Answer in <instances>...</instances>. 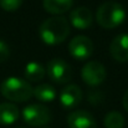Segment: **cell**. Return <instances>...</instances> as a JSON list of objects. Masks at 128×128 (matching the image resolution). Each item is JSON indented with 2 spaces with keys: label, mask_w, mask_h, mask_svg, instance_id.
<instances>
[{
  "label": "cell",
  "mask_w": 128,
  "mask_h": 128,
  "mask_svg": "<svg viewBox=\"0 0 128 128\" xmlns=\"http://www.w3.org/2000/svg\"><path fill=\"white\" fill-rule=\"evenodd\" d=\"M47 76L57 84H67L72 78V67L62 58H52L47 64Z\"/></svg>",
  "instance_id": "obj_5"
},
{
  "label": "cell",
  "mask_w": 128,
  "mask_h": 128,
  "mask_svg": "<svg viewBox=\"0 0 128 128\" xmlns=\"http://www.w3.org/2000/svg\"><path fill=\"white\" fill-rule=\"evenodd\" d=\"M45 128H47V127H45Z\"/></svg>",
  "instance_id": "obj_21"
},
{
  "label": "cell",
  "mask_w": 128,
  "mask_h": 128,
  "mask_svg": "<svg viewBox=\"0 0 128 128\" xmlns=\"http://www.w3.org/2000/svg\"><path fill=\"white\" fill-rule=\"evenodd\" d=\"M103 124L106 128H123L124 117L117 111H111L110 113L106 114Z\"/></svg>",
  "instance_id": "obj_16"
},
{
  "label": "cell",
  "mask_w": 128,
  "mask_h": 128,
  "mask_svg": "<svg viewBox=\"0 0 128 128\" xmlns=\"http://www.w3.org/2000/svg\"><path fill=\"white\" fill-rule=\"evenodd\" d=\"M92 20H93L92 12L86 6H80V8L72 10L70 14L71 24L80 30H85L87 28H90L92 25Z\"/></svg>",
  "instance_id": "obj_11"
},
{
  "label": "cell",
  "mask_w": 128,
  "mask_h": 128,
  "mask_svg": "<svg viewBox=\"0 0 128 128\" xmlns=\"http://www.w3.org/2000/svg\"><path fill=\"white\" fill-rule=\"evenodd\" d=\"M70 54L77 60H87L93 52V44L90 38L85 35H78L74 38L68 44Z\"/></svg>",
  "instance_id": "obj_7"
},
{
  "label": "cell",
  "mask_w": 128,
  "mask_h": 128,
  "mask_svg": "<svg viewBox=\"0 0 128 128\" xmlns=\"http://www.w3.org/2000/svg\"><path fill=\"white\" fill-rule=\"evenodd\" d=\"M127 18L126 9L117 1L103 2L96 14L97 22L104 29H114L124 22Z\"/></svg>",
  "instance_id": "obj_2"
},
{
  "label": "cell",
  "mask_w": 128,
  "mask_h": 128,
  "mask_svg": "<svg viewBox=\"0 0 128 128\" xmlns=\"http://www.w3.org/2000/svg\"><path fill=\"white\" fill-rule=\"evenodd\" d=\"M46 74V70L42 65H40L39 62L31 61L25 66V77L28 81L30 82H39L44 78Z\"/></svg>",
  "instance_id": "obj_15"
},
{
  "label": "cell",
  "mask_w": 128,
  "mask_h": 128,
  "mask_svg": "<svg viewBox=\"0 0 128 128\" xmlns=\"http://www.w3.org/2000/svg\"><path fill=\"white\" fill-rule=\"evenodd\" d=\"M82 90L77 85H67L60 92L58 100L65 108H75L82 101Z\"/></svg>",
  "instance_id": "obj_8"
},
{
  "label": "cell",
  "mask_w": 128,
  "mask_h": 128,
  "mask_svg": "<svg viewBox=\"0 0 128 128\" xmlns=\"http://www.w3.org/2000/svg\"><path fill=\"white\" fill-rule=\"evenodd\" d=\"M70 34V25L64 16H52L46 19L39 29V35L46 45H58L64 42Z\"/></svg>",
  "instance_id": "obj_1"
},
{
  "label": "cell",
  "mask_w": 128,
  "mask_h": 128,
  "mask_svg": "<svg viewBox=\"0 0 128 128\" xmlns=\"http://www.w3.org/2000/svg\"><path fill=\"white\" fill-rule=\"evenodd\" d=\"M19 120V110L14 103H0V124L9 126Z\"/></svg>",
  "instance_id": "obj_12"
},
{
  "label": "cell",
  "mask_w": 128,
  "mask_h": 128,
  "mask_svg": "<svg viewBox=\"0 0 128 128\" xmlns=\"http://www.w3.org/2000/svg\"><path fill=\"white\" fill-rule=\"evenodd\" d=\"M10 56V47L4 40H0V64L6 61Z\"/></svg>",
  "instance_id": "obj_18"
},
{
  "label": "cell",
  "mask_w": 128,
  "mask_h": 128,
  "mask_svg": "<svg viewBox=\"0 0 128 128\" xmlns=\"http://www.w3.org/2000/svg\"><path fill=\"white\" fill-rule=\"evenodd\" d=\"M22 118L29 126L42 127L51 121V112L41 103H32L22 110Z\"/></svg>",
  "instance_id": "obj_4"
},
{
  "label": "cell",
  "mask_w": 128,
  "mask_h": 128,
  "mask_svg": "<svg viewBox=\"0 0 128 128\" xmlns=\"http://www.w3.org/2000/svg\"><path fill=\"white\" fill-rule=\"evenodd\" d=\"M110 52L112 57L118 62L128 61V34L117 35L110 45Z\"/></svg>",
  "instance_id": "obj_9"
},
{
  "label": "cell",
  "mask_w": 128,
  "mask_h": 128,
  "mask_svg": "<svg viewBox=\"0 0 128 128\" xmlns=\"http://www.w3.org/2000/svg\"><path fill=\"white\" fill-rule=\"evenodd\" d=\"M34 97L40 102H52L56 100V90L48 84H41L34 88Z\"/></svg>",
  "instance_id": "obj_14"
},
{
  "label": "cell",
  "mask_w": 128,
  "mask_h": 128,
  "mask_svg": "<svg viewBox=\"0 0 128 128\" xmlns=\"http://www.w3.org/2000/svg\"><path fill=\"white\" fill-rule=\"evenodd\" d=\"M1 94L12 102H24L34 96V88L31 85L19 77H8L0 85Z\"/></svg>",
  "instance_id": "obj_3"
},
{
  "label": "cell",
  "mask_w": 128,
  "mask_h": 128,
  "mask_svg": "<svg viewBox=\"0 0 128 128\" xmlns=\"http://www.w3.org/2000/svg\"><path fill=\"white\" fill-rule=\"evenodd\" d=\"M44 9L54 15L64 14L74 5V0H44Z\"/></svg>",
  "instance_id": "obj_13"
},
{
  "label": "cell",
  "mask_w": 128,
  "mask_h": 128,
  "mask_svg": "<svg viewBox=\"0 0 128 128\" xmlns=\"http://www.w3.org/2000/svg\"><path fill=\"white\" fill-rule=\"evenodd\" d=\"M122 102H123V107H124V110L128 112V90L124 92V94H123V100H122Z\"/></svg>",
  "instance_id": "obj_19"
},
{
  "label": "cell",
  "mask_w": 128,
  "mask_h": 128,
  "mask_svg": "<svg viewBox=\"0 0 128 128\" xmlns=\"http://www.w3.org/2000/svg\"><path fill=\"white\" fill-rule=\"evenodd\" d=\"M67 123L70 128H97L92 114L84 110L71 112L67 117Z\"/></svg>",
  "instance_id": "obj_10"
},
{
  "label": "cell",
  "mask_w": 128,
  "mask_h": 128,
  "mask_svg": "<svg viewBox=\"0 0 128 128\" xmlns=\"http://www.w3.org/2000/svg\"><path fill=\"white\" fill-rule=\"evenodd\" d=\"M19 128H22V127H19Z\"/></svg>",
  "instance_id": "obj_20"
},
{
  "label": "cell",
  "mask_w": 128,
  "mask_h": 128,
  "mask_svg": "<svg viewBox=\"0 0 128 128\" xmlns=\"http://www.w3.org/2000/svg\"><path fill=\"white\" fill-rule=\"evenodd\" d=\"M81 76L85 84L92 86V87H96L106 80L107 72H106L104 66L100 61H90L84 66L81 71Z\"/></svg>",
  "instance_id": "obj_6"
},
{
  "label": "cell",
  "mask_w": 128,
  "mask_h": 128,
  "mask_svg": "<svg viewBox=\"0 0 128 128\" xmlns=\"http://www.w3.org/2000/svg\"><path fill=\"white\" fill-rule=\"evenodd\" d=\"M22 4V0H0V6L5 11H15Z\"/></svg>",
  "instance_id": "obj_17"
}]
</instances>
